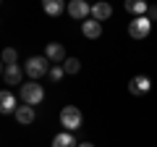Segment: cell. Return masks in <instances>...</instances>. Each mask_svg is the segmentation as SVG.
Instances as JSON below:
<instances>
[{
    "mask_svg": "<svg viewBox=\"0 0 157 147\" xmlns=\"http://www.w3.org/2000/svg\"><path fill=\"white\" fill-rule=\"evenodd\" d=\"M50 71V63H47L45 55H34L26 61V76H32V79H39V76H45V74Z\"/></svg>",
    "mask_w": 157,
    "mask_h": 147,
    "instance_id": "4",
    "label": "cell"
},
{
    "mask_svg": "<svg viewBox=\"0 0 157 147\" xmlns=\"http://www.w3.org/2000/svg\"><path fill=\"white\" fill-rule=\"evenodd\" d=\"M81 32H84V37H89V40H97V37L102 34V21L86 18V21H81Z\"/></svg>",
    "mask_w": 157,
    "mask_h": 147,
    "instance_id": "8",
    "label": "cell"
},
{
    "mask_svg": "<svg viewBox=\"0 0 157 147\" xmlns=\"http://www.w3.org/2000/svg\"><path fill=\"white\" fill-rule=\"evenodd\" d=\"M68 13H71L73 18H78V21H86V18L92 16V6L86 0H71V3H68Z\"/></svg>",
    "mask_w": 157,
    "mask_h": 147,
    "instance_id": "5",
    "label": "cell"
},
{
    "mask_svg": "<svg viewBox=\"0 0 157 147\" xmlns=\"http://www.w3.org/2000/svg\"><path fill=\"white\" fill-rule=\"evenodd\" d=\"M42 8L47 16H60L66 11V0H42Z\"/></svg>",
    "mask_w": 157,
    "mask_h": 147,
    "instance_id": "14",
    "label": "cell"
},
{
    "mask_svg": "<svg viewBox=\"0 0 157 147\" xmlns=\"http://www.w3.org/2000/svg\"><path fill=\"white\" fill-rule=\"evenodd\" d=\"M110 16H113L110 3L100 0V3H94V6H92V18H97V21H105V18H110Z\"/></svg>",
    "mask_w": 157,
    "mask_h": 147,
    "instance_id": "12",
    "label": "cell"
},
{
    "mask_svg": "<svg viewBox=\"0 0 157 147\" xmlns=\"http://www.w3.org/2000/svg\"><path fill=\"white\" fill-rule=\"evenodd\" d=\"M18 95H21V100L26 102V105H39V102L45 100V89H42V84H37L34 79L18 87Z\"/></svg>",
    "mask_w": 157,
    "mask_h": 147,
    "instance_id": "1",
    "label": "cell"
},
{
    "mask_svg": "<svg viewBox=\"0 0 157 147\" xmlns=\"http://www.w3.org/2000/svg\"><path fill=\"white\" fill-rule=\"evenodd\" d=\"M149 32H152L149 16H136L134 21L128 24V34L134 37V40H144V37H149Z\"/></svg>",
    "mask_w": 157,
    "mask_h": 147,
    "instance_id": "3",
    "label": "cell"
},
{
    "mask_svg": "<svg viewBox=\"0 0 157 147\" xmlns=\"http://www.w3.org/2000/svg\"><path fill=\"white\" fill-rule=\"evenodd\" d=\"M0 74H3V61H0Z\"/></svg>",
    "mask_w": 157,
    "mask_h": 147,
    "instance_id": "21",
    "label": "cell"
},
{
    "mask_svg": "<svg viewBox=\"0 0 157 147\" xmlns=\"http://www.w3.org/2000/svg\"><path fill=\"white\" fill-rule=\"evenodd\" d=\"M0 61L6 63V66H13V63H16V50H13V47H6L3 55H0Z\"/></svg>",
    "mask_w": 157,
    "mask_h": 147,
    "instance_id": "17",
    "label": "cell"
},
{
    "mask_svg": "<svg viewBox=\"0 0 157 147\" xmlns=\"http://www.w3.org/2000/svg\"><path fill=\"white\" fill-rule=\"evenodd\" d=\"M155 18H157V6L149 8V21H155Z\"/></svg>",
    "mask_w": 157,
    "mask_h": 147,
    "instance_id": "19",
    "label": "cell"
},
{
    "mask_svg": "<svg viewBox=\"0 0 157 147\" xmlns=\"http://www.w3.org/2000/svg\"><path fill=\"white\" fill-rule=\"evenodd\" d=\"M0 3H3V0H0Z\"/></svg>",
    "mask_w": 157,
    "mask_h": 147,
    "instance_id": "22",
    "label": "cell"
},
{
    "mask_svg": "<svg viewBox=\"0 0 157 147\" xmlns=\"http://www.w3.org/2000/svg\"><path fill=\"white\" fill-rule=\"evenodd\" d=\"M81 110H78L76 105H66L60 110V126H66V131H76L78 126H81Z\"/></svg>",
    "mask_w": 157,
    "mask_h": 147,
    "instance_id": "2",
    "label": "cell"
},
{
    "mask_svg": "<svg viewBox=\"0 0 157 147\" xmlns=\"http://www.w3.org/2000/svg\"><path fill=\"white\" fill-rule=\"evenodd\" d=\"M78 147H94V145H92V142H81Z\"/></svg>",
    "mask_w": 157,
    "mask_h": 147,
    "instance_id": "20",
    "label": "cell"
},
{
    "mask_svg": "<svg viewBox=\"0 0 157 147\" xmlns=\"http://www.w3.org/2000/svg\"><path fill=\"white\" fill-rule=\"evenodd\" d=\"M63 74H66V71H63V66H50L47 76H50V81H55V84H58V81L63 79Z\"/></svg>",
    "mask_w": 157,
    "mask_h": 147,
    "instance_id": "18",
    "label": "cell"
},
{
    "mask_svg": "<svg viewBox=\"0 0 157 147\" xmlns=\"http://www.w3.org/2000/svg\"><path fill=\"white\" fill-rule=\"evenodd\" d=\"M149 89H152V79L144 76V74H139V76H134V79L128 81V92L131 95H147Z\"/></svg>",
    "mask_w": 157,
    "mask_h": 147,
    "instance_id": "6",
    "label": "cell"
},
{
    "mask_svg": "<svg viewBox=\"0 0 157 147\" xmlns=\"http://www.w3.org/2000/svg\"><path fill=\"white\" fill-rule=\"evenodd\" d=\"M123 8H126L128 13H134V18H136V16H144V13L149 11L147 0H126V3H123Z\"/></svg>",
    "mask_w": 157,
    "mask_h": 147,
    "instance_id": "13",
    "label": "cell"
},
{
    "mask_svg": "<svg viewBox=\"0 0 157 147\" xmlns=\"http://www.w3.org/2000/svg\"><path fill=\"white\" fill-rule=\"evenodd\" d=\"M13 116H16V121L21 126H29L34 121V105H26V102H24V105L16 108V113H13Z\"/></svg>",
    "mask_w": 157,
    "mask_h": 147,
    "instance_id": "11",
    "label": "cell"
},
{
    "mask_svg": "<svg viewBox=\"0 0 157 147\" xmlns=\"http://www.w3.org/2000/svg\"><path fill=\"white\" fill-rule=\"evenodd\" d=\"M45 58H47V61H55V63H63V61H66V50H63L60 42H47Z\"/></svg>",
    "mask_w": 157,
    "mask_h": 147,
    "instance_id": "10",
    "label": "cell"
},
{
    "mask_svg": "<svg viewBox=\"0 0 157 147\" xmlns=\"http://www.w3.org/2000/svg\"><path fill=\"white\" fill-rule=\"evenodd\" d=\"M52 147H78L76 139H73L71 131H63V134H58L55 139H52Z\"/></svg>",
    "mask_w": 157,
    "mask_h": 147,
    "instance_id": "15",
    "label": "cell"
},
{
    "mask_svg": "<svg viewBox=\"0 0 157 147\" xmlns=\"http://www.w3.org/2000/svg\"><path fill=\"white\" fill-rule=\"evenodd\" d=\"M16 97L11 95L8 89H0V113L3 116H8V113H16Z\"/></svg>",
    "mask_w": 157,
    "mask_h": 147,
    "instance_id": "9",
    "label": "cell"
},
{
    "mask_svg": "<svg viewBox=\"0 0 157 147\" xmlns=\"http://www.w3.org/2000/svg\"><path fill=\"white\" fill-rule=\"evenodd\" d=\"M78 68H81L78 58H66V61H63V71L66 74H78Z\"/></svg>",
    "mask_w": 157,
    "mask_h": 147,
    "instance_id": "16",
    "label": "cell"
},
{
    "mask_svg": "<svg viewBox=\"0 0 157 147\" xmlns=\"http://www.w3.org/2000/svg\"><path fill=\"white\" fill-rule=\"evenodd\" d=\"M3 79H6V84H24V71L18 63H13V66H6V71H3Z\"/></svg>",
    "mask_w": 157,
    "mask_h": 147,
    "instance_id": "7",
    "label": "cell"
}]
</instances>
